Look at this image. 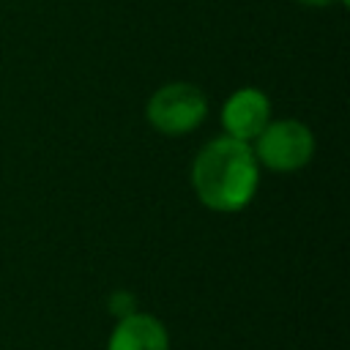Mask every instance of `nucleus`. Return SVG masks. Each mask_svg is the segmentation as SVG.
<instances>
[{
    "instance_id": "1",
    "label": "nucleus",
    "mask_w": 350,
    "mask_h": 350,
    "mask_svg": "<svg viewBox=\"0 0 350 350\" xmlns=\"http://www.w3.org/2000/svg\"><path fill=\"white\" fill-rule=\"evenodd\" d=\"M191 186L197 200L216 213L243 211L260 186V164L252 145L227 134L202 145L191 164Z\"/></svg>"
},
{
    "instance_id": "3",
    "label": "nucleus",
    "mask_w": 350,
    "mask_h": 350,
    "mask_svg": "<svg viewBox=\"0 0 350 350\" xmlns=\"http://www.w3.org/2000/svg\"><path fill=\"white\" fill-rule=\"evenodd\" d=\"M252 153L257 164H262L271 172H295L312 161L314 134L306 123L295 118L268 120V126L257 134Z\"/></svg>"
},
{
    "instance_id": "6",
    "label": "nucleus",
    "mask_w": 350,
    "mask_h": 350,
    "mask_svg": "<svg viewBox=\"0 0 350 350\" xmlns=\"http://www.w3.org/2000/svg\"><path fill=\"white\" fill-rule=\"evenodd\" d=\"M298 5H306V8H328L331 3H336V0H295Z\"/></svg>"
},
{
    "instance_id": "5",
    "label": "nucleus",
    "mask_w": 350,
    "mask_h": 350,
    "mask_svg": "<svg viewBox=\"0 0 350 350\" xmlns=\"http://www.w3.org/2000/svg\"><path fill=\"white\" fill-rule=\"evenodd\" d=\"M107 350H170V336L159 317L129 312L112 328Z\"/></svg>"
},
{
    "instance_id": "4",
    "label": "nucleus",
    "mask_w": 350,
    "mask_h": 350,
    "mask_svg": "<svg viewBox=\"0 0 350 350\" xmlns=\"http://www.w3.org/2000/svg\"><path fill=\"white\" fill-rule=\"evenodd\" d=\"M268 120H271V101L257 88H238L221 107V126L227 137L249 145L268 126Z\"/></svg>"
},
{
    "instance_id": "2",
    "label": "nucleus",
    "mask_w": 350,
    "mask_h": 350,
    "mask_svg": "<svg viewBox=\"0 0 350 350\" xmlns=\"http://www.w3.org/2000/svg\"><path fill=\"white\" fill-rule=\"evenodd\" d=\"M208 115L205 93L191 82H167L145 104L148 123L164 137H183L194 131Z\"/></svg>"
}]
</instances>
